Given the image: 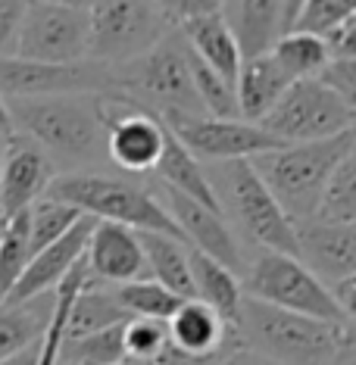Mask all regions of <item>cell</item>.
Segmentation results:
<instances>
[{
	"label": "cell",
	"mask_w": 356,
	"mask_h": 365,
	"mask_svg": "<svg viewBox=\"0 0 356 365\" xmlns=\"http://www.w3.org/2000/svg\"><path fill=\"white\" fill-rule=\"evenodd\" d=\"M13 56L44 63L88 60V10L51 0H26Z\"/></svg>",
	"instance_id": "10"
},
{
	"label": "cell",
	"mask_w": 356,
	"mask_h": 365,
	"mask_svg": "<svg viewBox=\"0 0 356 365\" xmlns=\"http://www.w3.org/2000/svg\"><path fill=\"white\" fill-rule=\"evenodd\" d=\"M4 140H6V138H0V160H4Z\"/></svg>",
	"instance_id": "49"
},
{
	"label": "cell",
	"mask_w": 356,
	"mask_h": 365,
	"mask_svg": "<svg viewBox=\"0 0 356 365\" xmlns=\"http://www.w3.org/2000/svg\"><path fill=\"white\" fill-rule=\"evenodd\" d=\"M350 331V322L281 309V306L263 303L247 294L241 303L244 344L285 365H331Z\"/></svg>",
	"instance_id": "2"
},
{
	"label": "cell",
	"mask_w": 356,
	"mask_h": 365,
	"mask_svg": "<svg viewBox=\"0 0 356 365\" xmlns=\"http://www.w3.org/2000/svg\"><path fill=\"white\" fill-rule=\"evenodd\" d=\"M56 178V163L51 153L22 131H13L4 140V160H0V206L6 215L29 210L38 197L47 194Z\"/></svg>",
	"instance_id": "15"
},
{
	"label": "cell",
	"mask_w": 356,
	"mask_h": 365,
	"mask_svg": "<svg viewBox=\"0 0 356 365\" xmlns=\"http://www.w3.org/2000/svg\"><path fill=\"white\" fill-rule=\"evenodd\" d=\"M331 294H335L337 306H341V315L356 328V272L341 278V281H335V284H331Z\"/></svg>",
	"instance_id": "40"
},
{
	"label": "cell",
	"mask_w": 356,
	"mask_h": 365,
	"mask_svg": "<svg viewBox=\"0 0 356 365\" xmlns=\"http://www.w3.org/2000/svg\"><path fill=\"white\" fill-rule=\"evenodd\" d=\"M294 76L278 63V56L272 51L253 53L241 60V69H238V110H241V119L247 122H260L272 106L281 101L288 88L294 85Z\"/></svg>",
	"instance_id": "19"
},
{
	"label": "cell",
	"mask_w": 356,
	"mask_h": 365,
	"mask_svg": "<svg viewBox=\"0 0 356 365\" xmlns=\"http://www.w3.org/2000/svg\"><path fill=\"white\" fill-rule=\"evenodd\" d=\"M216 197L225 210L238 237L247 240L253 250H278L297 256V231L294 219L275 200L269 185L260 178L250 160L228 163H203Z\"/></svg>",
	"instance_id": "3"
},
{
	"label": "cell",
	"mask_w": 356,
	"mask_h": 365,
	"mask_svg": "<svg viewBox=\"0 0 356 365\" xmlns=\"http://www.w3.org/2000/svg\"><path fill=\"white\" fill-rule=\"evenodd\" d=\"M113 290L119 303L128 309V315H144V319H169L178 309V303L188 300V297H178L176 290H169L151 275L126 281V284H113Z\"/></svg>",
	"instance_id": "30"
},
{
	"label": "cell",
	"mask_w": 356,
	"mask_h": 365,
	"mask_svg": "<svg viewBox=\"0 0 356 365\" xmlns=\"http://www.w3.org/2000/svg\"><path fill=\"white\" fill-rule=\"evenodd\" d=\"M126 362V322L81 337H63L56 365H116Z\"/></svg>",
	"instance_id": "28"
},
{
	"label": "cell",
	"mask_w": 356,
	"mask_h": 365,
	"mask_svg": "<svg viewBox=\"0 0 356 365\" xmlns=\"http://www.w3.org/2000/svg\"><path fill=\"white\" fill-rule=\"evenodd\" d=\"M78 206L60 200V197H38L35 203L29 206V244H31V253H38L41 247L54 244L56 237H63L76 222L81 219Z\"/></svg>",
	"instance_id": "29"
},
{
	"label": "cell",
	"mask_w": 356,
	"mask_h": 365,
	"mask_svg": "<svg viewBox=\"0 0 356 365\" xmlns=\"http://www.w3.org/2000/svg\"><path fill=\"white\" fill-rule=\"evenodd\" d=\"M350 138H353V147H356V119H353V125H350Z\"/></svg>",
	"instance_id": "47"
},
{
	"label": "cell",
	"mask_w": 356,
	"mask_h": 365,
	"mask_svg": "<svg viewBox=\"0 0 356 365\" xmlns=\"http://www.w3.org/2000/svg\"><path fill=\"white\" fill-rule=\"evenodd\" d=\"M54 312V294L31 297L26 303H0V359H10L29 344L44 337Z\"/></svg>",
	"instance_id": "26"
},
{
	"label": "cell",
	"mask_w": 356,
	"mask_h": 365,
	"mask_svg": "<svg viewBox=\"0 0 356 365\" xmlns=\"http://www.w3.org/2000/svg\"><path fill=\"white\" fill-rule=\"evenodd\" d=\"M47 194L78 206L81 212L94 215V219L122 222V225L135 231H163V235H176L185 240L176 219L163 206L160 194L141 187L128 178L78 169V172L56 175L51 181V187H47Z\"/></svg>",
	"instance_id": "6"
},
{
	"label": "cell",
	"mask_w": 356,
	"mask_h": 365,
	"mask_svg": "<svg viewBox=\"0 0 356 365\" xmlns=\"http://www.w3.org/2000/svg\"><path fill=\"white\" fill-rule=\"evenodd\" d=\"M316 215L335 222H356V147H350V153L335 165Z\"/></svg>",
	"instance_id": "32"
},
{
	"label": "cell",
	"mask_w": 356,
	"mask_h": 365,
	"mask_svg": "<svg viewBox=\"0 0 356 365\" xmlns=\"http://www.w3.org/2000/svg\"><path fill=\"white\" fill-rule=\"evenodd\" d=\"M153 172H156V181H160V185L176 187V190H181V194L194 197V200L222 210V203L216 197V187H213L206 165L197 160V156L188 150V147L181 144V140L172 135L169 128H166V144H163L160 163L153 165ZM222 212H225V210H222Z\"/></svg>",
	"instance_id": "23"
},
{
	"label": "cell",
	"mask_w": 356,
	"mask_h": 365,
	"mask_svg": "<svg viewBox=\"0 0 356 365\" xmlns=\"http://www.w3.org/2000/svg\"><path fill=\"white\" fill-rule=\"evenodd\" d=\"M160 10L169 16L176 26H181V22H188V19H194V16H200V13H210V10H216V0H153Z\"/></svg>",
	"instance_id": "38"
},
{
	"label": "cell",
	"mask_w": 356,
	"mask_h": 365,
	"mask_svg": "<svg viewBox=\"0 0 356 365\" xmlns=\"http://www.w3.org/2000/svg\"><path fill=\"white\" fill-rule=\"evenodd\" d=\"M210 365H285V362H278V359H272V356L266 353H260V350H253V346H235V350H228V353H222L216 362H210Z\"/></svg>",
	"instance_id": "39"
},
{
	"label": "cell",
	"mask_w": 356,
	"mask_h": 365,
	"mask_svg": "<svg viewBox=\"0 0 356 365\" xmlns=\"http://www.w3.org/2000/svg\"><path fill=\"white\" fill-rule=\"evenodd\" d=\"M51 4H66V6H78V10H88L94 0H51Z\"/></svg>",
	"instance_id": "45"
},
{
	"label": "cell",
	"mask_w": 356,
	"mask_h": 365,
	"mask_svg": "<svg viewBox=\"0 0 356 365\" xmlns=\"http://www.w3.org/2000/svg\"><path fill=\"white\" fill-rule=\"evenodd\" d=\"M356 113L322 78H297L281 101L260 119V125L281 144L319 140L350 131Z\"/></svg>",
	"instance_id": "9"
},
{
	"label": "cell",
	"mask_w": 356,
	"mask_h": 365,
	"mask_svg": "<svg viewBox=\"0 0 356 365\" xmlns=\"http://www.w3.org/2000/svg\"><path fill=\"white\" fill-rule=\"evenodd\" d=\"M316 78L325 81V85L335 91V94L341 97V101L356 113V56L335 53V56L328 60V66L319 72Z\"/></svg>",
	"instance_id": "36"
},
{
	"label": "cell",
	"mask_w": 356,
	"mask_h": 365,
	"mask_svg": "<svg viewBox=\"0 0 356 365\" xmlns=\"http://www.w3.org/2000/svg\"><path fill=\"white\" fill-rule=\"evenodd\" d=\"M141 247L147 256V269L151 278L178 297H194V275H191V244L176 235H163V231H138Z\"/></svg>",
	"instance_id": "24"
},
{
	"label": "cell",
	"mask_w": 356,
	"mask_h": 365,
	"mask_svg": "<svg viewBox=\"0 0 356 365\" xmlns=\"http://www.w3.org/2000/svg\"><path fill=\"white\" fill-rule=\"evenodd\" d=\"M103 119H106V156L128 175L153 172L166 144V122L153 110L135 103L122 91H103Z\"/></svg>",
	"instance_id": "12"
},
{
	"label": "cell",
	"mask_w": 356,
	"mask_h": 365,
	"mask_svg": "<svg viewBox=\"0 0 356 365\" xmlns=\"http://www.w3.org/2000/svg\"><path fill=\"white\" fill-rule=\"evenodd\" d=\"M191 72H194V85H197V94H200L206 113L222 115V119L241 115V110H238V91L225 76H219L213 66H206L194 53H191Z\"/></svg>",
	"instance_id": "34"
},
{
	"label": "cell",
	"mask_w": 356,
	"mask_h": 365,
	"mask_svg": "<svg viewBox=\"0 0 356 365\" xmlns=\"http://www.w3.org/2000/svg\"><path fill=\"white\" fill-rule=\"evenodd\" d=\"M31 259V244H29V210L13 212L6 222L4 240H0V303L6 300V294L26 272Z\"/></svg>",
	"instance_id": "31"
},
{
	"label": "cell",
	"mask_w": 356,
	"mask_h": 365,
	"mask_svg": "<svg viewBox=\"0 0 356 365\" xmlns=\"http://www.w3.org/2000/svg\"><path fill=\"white\" fill-rule=\"evenodd\" d=\"M328 44H331V53H347V56H356V16L344 22L337 31L328 35Z\"/></svg>",
	"instance_id": "41"
},
{
	"label": "cell",
	"mask_w": 356,
	"mask_h": 365,
	"mask_svg": "<svg viewBox=\"0 0 356 365\" xmlns=\"http://www.w3.org/2000/svg\"><path fill=\"white\" fill-rule=\"evenodd\" d=\"M101 94L10 97L6 103H10L16 131L38 140L54 163H63L78 172L110 160Z\"/></svg>",
	"instance_id": "1"
},
{
	"label": "cell",
	"mask_w": 356,
	"mask_h": 365,
	"mask_svg": "<svg viewBox=\"0 0 356 365\" xmlns=\"http://www.w3.org/2000/svg\"><path fill=\"white\" fill-rule=\"evenodd\" d=\"M94 222H97L94 215L85 212L63 237H56L54 244L41 247L38 253H31L26 272L19 275V281L13 284V290L6 294L4 303H26V300H31V297L54 294L56 284L72 272V265L85 256V247H88Z\"/></svg>",
	"instance_id": "18"
},
{
	"label": "cell",
	"mask_w": 356,
	"mask_h": 365,
	"mask_svg": "<svg viewBox=\"0 0 356 365\" xmlns=\"http://www.w3.org/2000/svg\"><path fill=\"white\" fill-rule=\"evenodd\" d=\"M160 119L200 163L250 160L256 153L281 147V140L275 135H269L260 122H247L241 115L222 119V115H210V113L203 115L169 113V115H160Z\"/></svg>",
	"instance_id": "11"
},
{
	"label": "cell",
	"mask_w": 356,
	"mask_h": 365,
	"mask_svg": "<svg viewBox=\"0 0 356 365\" xmlns=\"http://www.w3.org/2000/svg\"><path fill=\"white\" fill-rule=\"evenodd\" d=\"M13 115H10V103H6V97L0 94V138H10L13 135Z\"/></svg>",
	"instance_id": "43"
},
{
	"label": "cell",
	"mask_w": 356,
	"mask_h": 365,
	"mask_svg": "<svg viewBox=\"0 0 356 365\" xmlns=\"http://www.w3.org/2000/svg\"><path fill=\"white\" fill-rule=\"evenodd\" d=\"M350 16H356V0H303L291 29L316 31V35H331L344 26Z\"/></svg>",
	"instance_id": "35"
},
{
	"label": "cell",
	"mask_w": 356,
	"mask_h": 365,
	"mask_svg": "<svg viewBox=\"0 0 356 365\" xmlns=\"http://www.w3.org/2000/svg\"><path fill=\"white\" fill-rule=\"evenodd\" d=\"M272 53L278 56V63L291 72L294 78H316L322 69L328 66L331 44L325 35H316V31H303V29H288L281 31L278 41L269 47Z\"/></svg>",
	"instance_id": "27"
},
{
	"label": "cell",
	"mask_w": 356,
	"mask_h": 365,
	"mask_svg": "<svg viewBox=\"0 0 356 365\" xmlns=\"http://www.w3.org/2000/svg\"><path fill=\"white\" fill-rule=\"evenodd\" d=\"M216 4H222V6H225V0H216Z\"/></svg>",
	"instance_id": "50"
},
{
	"label": "cell",
	"mask_w": 356,
	"mask_h": 365,
	"mask_svg": "<svg viewBox=\"0 0 356 365\" xmlns=\"http://www.w3.org/2000/svg\"><path fill=\"white\" fill-rule=\"evenodd\" d=\"M26 0H0V56L16 53V31H19V16Z\"/></svg>",
	"instance_id": "37"
},
{
	"label": "cell",
	"mask_w": 356,
	"mask_h": 365,
	"mask_svg": "<svg viewBox=\"0 0 356 365\" xmlns=\"http://www.w3.org/2000/svg\"><path fill=\"white\" fill-rule=\"evenodd\" d=\"M113 69H116V91H122L135 103L153 110L156 115L206 113L194 85L191 47H188L181 29H172L147 53H141L122 66H113Z\"/></svg>",
	"instance_id": "5"
},
{
	"label": "cell",
	"mask_w": 356,
	"mask_h": 365,
	"mask_svg": "<svg viewBox=\"0 0 356 365\" xmlns=\"http://www.w3.org/2000/svg\"><path fill=\"white\" fill-rule=\"evenodd\" d=\"M85 262L91 278L101 281V284H126V281L151 275L144 247H141V235L135 228L122 225V222H94L85 247Z\"/></svg>",
	"instance_id": "17"
},
{
	"label": "cell",
	"mask_w": 356,
	"mask_h": 365,
	"mask_svg": "<svg viewBox=\"0 0 356 365\" xmlns=\"http://www.w3.org/2000/svg\"><path fill=\"white\" fill-rule=\"evenodd\" d=\"M225 16L244 56L269 51L285 31V0H225Z\"/></svg>",
	"instance_id": "22"
},
{
	"label": "cell",
	"mask_w": 356,
	"mask_h": 365,
	"mask_svg": "<svg viewBox=\"0 0 356 365\" xmlns=\"http://www.w3.org/2000/svg\"><path fill=\"white\" fill-rule=\"evenodd\" d=\"M178 29L153 0H94L88 6V60L122 66Z\"/></svg>",
	"instance_id": "8"
},
{
	"label": "cell",
	"mask_w": 356,
	"mask_h": 365,
	"mask_svg": "<svg viewBox=\"0 0 356 365\" xmlns=\"http://www.w3.org/2000/svg\"><path fill=\"white\" fill-rule=\"evenodd\" d=\"M300 6H303V0H285V31L294 26V19H297V13H300Z\"/></svg>",
	"instance_id": "44"
},
{
	"label": "cell",
	"mask_w": 356,
	"mask_h": 365,
	"mask_svg": "<svg viewBox=\"0 0 356 365\" xmlns=\"http://www.w3.org/2000/svg\"><path fill=\"white\" fill-rule=\"evenodd\" d=\"M169 346V325L166 319H144L131 315L126 322V362H151L156 365Z\"/></svg>",
	"instance_id": "33"
},
{
	"label": "cell",
	"mask_w": 356,
	"mask_h": 365,
	"mask_svg": "<svg viewBox=\"0 0 356 365\" xmlns=\"http://www.w3.org/2000/svg\"><path fill=\"white\" fill-rule=\"evenodd\" d=\"M191 275H194V297L210 303L231 328L241 331V303H244V284L235 269L225 262L213 259L191 247Z\"/></svg>",
	"instance_id": "21"
},
{
	"label": "cell",
	"mask_w": 356,
	"mask_h": 365,
	"mask_svg": "<svg viewBox=\"0 0 356 365\" xmlns=\"http://www.w3.org/2000/svg\"><path fill=\"white\" fill-rule=\"evenodd\" d=\"M350 147H353L350 131H341L335 138L281 144L275 150L250 156V163L256 165V172L269 185V190L275 194V200L285 206V212L291 219H306V215L319 212L331 172L350 153Z\"/></svg>",
	"instance_id": "4"
},
{
	"label": "cell",
	"mask_w": 356,
	"mask_h": 365,
	"mask_svg": "<svg viewBox=\"0 0 356 365\" xmlns=\"http://www.w3.org/2000/svg\"><path fill=\"white\" fill-rule=\"evenodd\" d=\"M331 365H356V328L350 331V337H347V344L341 346V353H337V359Z\"/></svg>",
	"instance_id": "42"
},
{
	"label": "cell",
	"mask_w": 356,
	"mask_h": 365,
	"mask_svg": "<svg viewBox=\"0 0 356 365\" xmlns=\"http://www.w3.org/2000/svg\"><path fill=\"white\" fill-rule=\"evenodd\" d=\"M6 222H10V215H6V210L0 206V240H4V231H6Z\"/></svg>",
	"instance_id": "46"
},
{
	"label": "cell",
	"mask_w": 356,
	"mask_h": 365,
	"mask_svg": "<svg viewBox=\"0 0 356 365\" xmlns=\"http://www.w3.org/2000/svg\"><path fill=\"white\" fill-rule=\"evenodd\" d=\"M241 284L247 297H256L263 303L306 312V315H319V319L347 322L331 287L294 253H278V250L247 253Z\"/></svg>",
	"instance_id": "7"
},
{
	"label": "cell",
	"mask_w": 356,
	"mask_h": 365,
	"mask_svg": "<svg viewBox=\"0 0 356 365\" xmlns=\"http://www.w3.org/2000/svg\"><path fill=\"white\" fill-rule=\"evenodd\" d=\"M116 365H151V362H116Z\"/></svg>",
	"instance_id": "48"
},
{
	"label": "cell",
	"mask_w": 356,
	"mask_h": 365,
	"mask_svg": "<svg viewBox=\"0 0 356 365\" xmlns=\"http://www.w3.org/2000/svg\"><path fill=\"white\" fill-rule=\"evenodd\" d=\"M128 319L131 315H128L126 306L119 303L113 284H101V281L91 278V281L81 284V290L76 294V300H72V306H69L63 337H81V334L119 325V322H128Z\"/></svg>",
	"instance_id": "25"
},
{
	"label": "cell",
	"mask_w": 356,
	"mask_h": 365,
	"mask_svg": "<svg viewBox=\"0 0 356 365\" xmlns=\"http://www.w3.org/2000/svg\"><path fill=\"white\" fill-rule=\"evenodd\" d=\"M178 29L188 41V47H191V53L200 56L206 66H213L219 76H225L231 85H235L244 53H241V44H238V35H235V29H231L225 10L216 6V10L181 22Z\"/></svg>",
	"instance_id": "20"
},
{
	"label": "cell",
	"mask_w": 356,
	"mask_h": 365,
	"mask_svg": "<svg viewBox=\"0 0 356 365\" xmlns=\"http://www.w3.org/2000/svg\"><path fill=\"white\" fill-rule=\"evenodd\" d=\"M116 91V69L97 60L44 63L26 56H0V94L44 97V94H101Z\"/></svg>",
	"instance_id": "13"
},
{
	"label": "cell",
	"mask_w": 356,
	"mask_h": 365,
	"mask_svg": "<svg viewBox=\"0 0 356 365\" xmlns=\"http://www.w3.org/2000/svg\"><path fill=\"white\" fill-rule=\"evenodd\" d=\"M297 256L331 287L356 272V222H335L322 215L294 219Z\"/></svg>",
	"instance_id": "16"
},
{
	"label": "cell",
	"mask_w": 356,
	"mask_h": 365,
	"mask_svg": "<svg viewBox=\"0 0 356 365\" xmlns=\"http://www.w3.org/2000/svg\"><path fill=\"white\" fill-rule=\"evenodd\" d=\"M156 194H160L163 206L169 210V215L176 219V225L181 228V235H185V240L194 250L225 262L228 269H235L241 275L247 265V250H244V240L238 237V231L231 228L225 212L166 185L156 187Z\"/></svg>",
	"instance_id": "14"
}]
</instances>
